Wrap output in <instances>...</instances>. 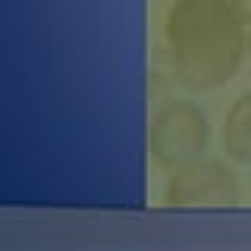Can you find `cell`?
Segmentation results:
<instances>
[{"label": "cell", "mask_w": 251, "mask_h": 251, "mask_svg": "<svg viewBox=\"0 0 251 251\" xmlns=\"http://www.w3.org/2000/svg\"><path fill=\"white\" fill-rule=\"evenodd\" d=\"M210 120L207 113L185 98H167L151 113L148 126V151L160 170H176L207 154Z\"/></svg>", "instance_id": "cell-2"}, {"label": "cell", "mask_w": 251, "mask_h": 251, "mask_svg": "<svg viewBox=\"0 0 251 251\" xmlns=\"http://www.w3.org/2000/svg\"><path fill=\"white\" fill-rule=\"evenodd\" d=\"M167 207H232L239 204V176L217 157H198L170 170L163 185Z\"/></svg>", "instance_id": "cell-3"}, {"label": "cell", "mask_w": 251, "mask_h": 251, "mask_svg": "<svg viewBox=\"0 0 251 251\" xmlns=\"http://www.w3.org/2000/svg\"><path fill=\"white\" fill-rule=\"evenodd\" d=\"M220 145L232 163H248L251 167V88L242 91L229 104L220 129Z\"/></svg>", "instance_id": "cell-4"}, {"label": "cell", "mask_w": 251, "mask_h": 251, "mask_svg": "<svg viewBox=\"0 0 251 251\" xmlns=\"http://www.w3.org/2000/svg\"><path fill=\"white\" fill-rule=\"evenodd\" d=\"M235 6V13L242 16V22H245V28H251V0H229Z\"/></svg>", "instance_id": "cell-5"}, {"label": "cell", "mask_w": 251, "mask_h": 251, "mask_svg": "<svg viewBox=\"0 0 251 251\" xmlns=\"http://www.w3.org/2000/svg\"><path fill=\"white\" fill-rule=\"evenodd\" d=\"M245 60H248V66H251V28L245 31Z\"/></svg>", "instance_id": "cell-6"}, {"label": "cell", "mask_w": 251, "mask_h": 251, "mask_svg": "<svg viewBox=\"0 0 251 251\" xmlns=\"http://www.w3.org/2000/svg\"><path fill=\"white\" fill-rule=\"evenodd\" d=\"M245 31L229 0H173L163 19L173 75L192 91L232 82L245 63Z\"/></svg>", "instance_id": "cell-1"}]
</instances>
